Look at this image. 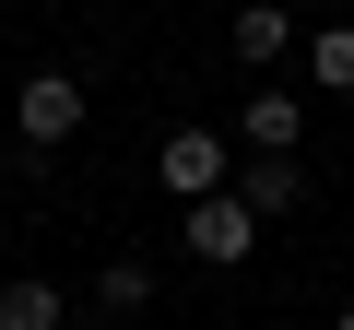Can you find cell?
I'll return each mask as SVG.
<instances>
[{
	"label": "cell",
	"instance_id": "1",
	"mask_svg": "<svg viewBox=\"0 0 354 330\" xmlns=\"http://www.w3.org/2000/svg\"><path fill=\"white\" fill-rule=\"evenodd\" d=\"M12 130H24L36 153H59V142L83 130V83H71V71H36V83L12 95Z\"/></svg>",
	"mask_w": 354,
	"mask_h": 330
},
{
	"label": "cell",
	"instance_id": "2",
	"mask_svg": "<svg viewBox=\"0 0 354 330\" xmlns=\"http://www.w3.org/2000/svg\"><path fill=\"white\" fill-rule=\"evenodd\" d=\"M260 248V213L236 201V189H213V201H189V260H213V271H236Z\"/></svg>",
	"mask_w": 354,
	"mask_h": 330
},
{
	"label": "cell",
	"instance_id": "3",
	"mask_svg": "<svg viewBox=\"0 0 354 330\" xmlns=\"http://www.w3.org/2000/svg\"><path fill=\"white\" fill-rule=\"evenodd\" d=\"M236 142H248V153H295V142H307V95H272V83H260V95L236 106Z\"/></svg>",
	"mask_w": 354,
	"mask_h": 330
},
{
	"label": "cell",
	"instance_id": "4",
	"mask_svg": "<svg viewBox=\"0 0 354 330\" xmlns=\"http://www.w3.org/2000/svg\"><path fill=\"white\" fill-rule=\"evenodd\" d=\"M165 189L213 201V189H225V142H213V130H165Z\"/></svg>",
	"mask_w": 354,
	"mask_h": 330
},
{
	"label": "cell",
	"instance_id": "5",
	"mask_svg": "<svg viewBox=\"0 0 354 330\" xmlns=\"http://www.w3.org/2000/svg\"><path fill=\"white\" fill-rule=\"evenodd\" d=\"M236 201L272 224V213H295L307 201V177H295V153H248V177H236Z\"/></svg>",
	"mask_w": 354,
	"mask_h": 330
},
{
	"label": "cell",
	"instance_id": "6",
	"mask_svg": "<svg viewBox=\"0 0 354 330\" xmlns=\"http://www.w3.org/2000/svg\"><path fill=\"white\" fill-rule=\"evenodd\" d=\"M59 318H71V283H36V271L0 283V330H59Z\"/></svg>",
	"mask_w": 354,
	"mask_h": 330
},
{
	"label": "cell",
	"instance_id": "7",
	"mask_svg": "<svg viewBox=\"0 0 354 330\" xmlns=\"http://www.w3.org/2000/svg\"><path fill=\"white\" fill-rule=\"evenodd\" d=\"M283 48H295V12H283V0H248V12H236V59H248V71H272Z\"/></svg>",
	"mask_w": 354,
	"mask_h": 330
},
{
	"label": "cell",
	"instance_id": "8",
	"mask_svg": "<svg viewBox=\"0 0 354 330\" xmlns=\"http://www.w3.org/2000/svg\"><path fill=\"white\" fill-rule=\"evenodd\" d=\"M95 307H106V318H142V307H153V260H106V271H95Z\"/></svg>",
	"mask_w": 354,
	"mask_h": 330
},
{
	"label": "cell",
	"instance_id": "9",
	"mask_svg": "<svg viewBox=\"0 0 354 330\" xmlns=\"http://www.w3.org/2000/svg\"><path fill=\"white\" fill-rule=\"evenodd\" d=\"M307 83L319 95H354V24H319L307 36Z\"/></svg>",
	"mask_w": 354,
	"mask_h": 330
},
{
	"label": "cell",
	"instance_id": "10",
	"mask_svg": "<svg viewBox=\"0 0 354 330\" xmlns=\"http://www.w3.org/2000/svg\"><path fill=\"white\" fill-rule=\"evenodd\" d=\"M330 330H354V295H342V318H330Z\"/></svg>",
	"mask_w": 354,
	"mask_h": 330
}]
</instances>
